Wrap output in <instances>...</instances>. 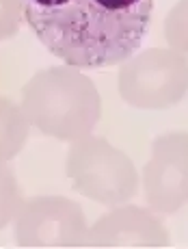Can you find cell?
Segmentation results:
<instances>
[{
	"mask_svg": "<svg viewBox=\"0 0 188 249\" xmlns=\"http://www.w3.org/2000/svg\"><path fill=\"white\" fill-rule=\"evenodd\" d=\"M154 0H24V20L50 54L78 70L110 68L141 50Z\"/></svg>",
	"mask_w": 188,
	"mask_h": 249,
	"instance_id": "cell-1",
	"label": "cell"
},
{
	"mask_svg": "<svg viewBox=\"0 0 188 249\" xmlns=\"http://www.w3.org/2000/svg\"><path fill=\"white\" fill-rule=\"evenodd\" d=\"M20 107L31 126L61 141L91 135L102 117V98L95 83L71 65L37 71L24 85Z\"/></svg>",
	"mask_w": 188,
	"mask_h": 249,
	"instance_id": "cell-2",
	"label": "cell"
},
{
	"mask_svg": "<svg viewBox=\"0 0 188 249\" xmlns=\"http://www.w3.org/2000/svg\"><path fill=\"white\" fill-rule=\"evenodd\" d=\"M65 174L80 195L104 206L125 204L138 193V174L132 159L104 137L71 141Z\"/></svg>",
	"mask_w": 188,
	"mask_h": 249,
	"instance_id": "cell-3",
	"label": "cell"
},
{
	"mask_svg": "<svg viewBox=\"0 0 188 249\" xmlns=\"http://www.w3.org/2000/svg\"><path fill=\"white\" fill-rule=\"evenodd\" d=\"M117 87L134 108H171L188 93V59L171 48H147L121 63Z\"/></svg>",
	"mask_w": 188,
	"mask_h": 249,
	"instance_id": "cell-4",
	"label": "cell"
},
{
	"mask_svg": "<svg viewBox=\"0 0 188 249\" xmlns=\"http://www.w3.org/2000/svg\"><path fill=\"white\" fill-rule=\"evenodd\" d=\"M13 221L20 247H85L89 234L83 206L61 195L31 197Z\"/></svg>",
	"mask_w": 188,
	"mask_h": 249,
	"instance_id": "cell-5",
	"label": "cell"
},
{
	"mask_svg": "<svg viewBox=\"0 0 188 249\" xmlns=\"http://www.w3.org/2000/svg\"><path fill=\"white\" fill-rule=\"evenodd\" d=\"M147 206L173 214L188 204V132H167L154 139L152 159L143 169Z\"/></svg>",
	"mask_w": 188,
	"mask_h": 249,
	"instance_id": "cell-6",
	"label": "cell"
},
{
	"mask_svg": "<svg viewBox=\"0 0 188 249\" xmlns=\"http://www.w3.org/2000/svg\"><path fill=\"white\" fill-rule=\"evenodd\" d=\"M86 247H169L167 228L141 206H119L89 228Z\"/></svg>",
	"mask_w": 188,
	"mask_h": 249,
	"instance_id": "cell-7",
	"label": "cell"
},
{
	"mask_svg": "<svg viewBox=\"0 0 188 249\" xmlns=\"http://www.w3.org/2000/svg\"><path fill=\"white\" fill-rule=\"evenodd\" d=\"M31 122L22 107L7 98H0V160H11L24 150Z\"/></svg>",
	"mask_w": 188,
	"mask_h": 249,
	"instance_id": "cell-8",
	"label": "cell"
},
{
	"mask_svg": "<svg viewBox=\"0 0 188 249\" xmlns=\"http://www.w3.org/2000/svg\"><path fill=\"white\" fill-rule=\"evenodd\" d=\"M24 204L22 189L17 184L16 171L7 160H0V230L16 219Z\"/></svg>",
	"mask_w": 188,
	"mask_h": 249,
	"instance_id": "cell-9",
	"label": "cell"
},
{
	"mask_svg": "<svg viewBox=\"0 0 188 249\" xmlns=\"http://www.w3.org/2000/svg\"><path fill=\"white\" fill-rule=\"evenodd\" d=\"M165 39L171 50L188 54V0H180L167 13Z\"/></svg>",
	"mask_w": 188,
	"mask_h": 249,
	"instance_id": "cell-10",
	"label": "cell"
},
{
	"mask_svg": "<svg viewBox=\"0 0 188 249\" xmlns=\"http://www.w3.org/2000/svg\"><path fill=\"white\" fill-rule=\"evenodd\" d=\"M24 20V0H0V41L17 35Z\"/></svg>",
	"mask_w": 188,
	"mask_h": 249,
	"instance_id": "cell-11",
	"label": "cell"
}]
</instances>
